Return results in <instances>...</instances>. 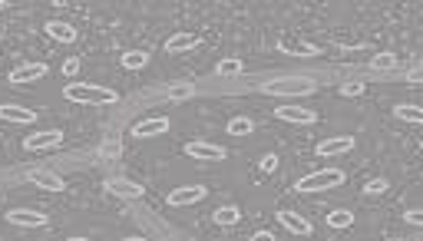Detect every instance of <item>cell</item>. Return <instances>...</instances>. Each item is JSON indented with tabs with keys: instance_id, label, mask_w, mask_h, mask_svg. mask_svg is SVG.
<instances>
[{
	"instance_id": "6da1fadb",
	"label": "cell",
	"mask_w": 423,
	"mask_h": 241,
	"mask_svg": "<svg viewBox=\"0 0 423 241\" xmlns=\"http://www.w3.org/2000/svg\"><path fill=\"white\" fill-rule=\"evenodd\" d=\"M63 96L70 103H80V106H113L116 103V89L99 86V83H66Z\"/></svg>"
},
{
	"instance_id": "7a4b0ae2",
	"label": "cell",
	"mask_w": 423,
	"mask_h": 241,
	"mask_svg": "<svg viewBox=\"0 0 423 241\" xmlns=\"http://www.w3.org/2000/svg\"><path fill=\"white\" fill-rule=\"evenodd\" d=\"M265 93L268 96H311L317 93V83L311 77H282L265 83Z\"/></svg>"
},
{
	"instance_id": "3957f363",
	"label": "cell",
	"mask_w": 423,
	"mask_h": 241,
	"mask_svg": "<svg viewBox=\"0 0 423 241\" xmlns=\"http://www.w3.org/2000/svg\"><path fill=\"white\" fill-rule=\"evenodd\" d=\"M344 185V172L341 169H317V172H311V176L298 178V185H294V192H327V188H337Z\"/></svg>"
},
{
	"instance_id": "277c9868",
	"label": "cell",
	"mask_w": 423,
	"mask_h": 241,
	"mask_svg": "<svg viewBox=\"0 0 423 241\" xmlns=\"http://www.w3.org/2000/svg\"><path fill=\"white\" fill-rule=\"evenodd\" d=\"M63 143V132L56 129H46V132H33L23 139V149L27 152H46V149H56V145Z\"/></svg>"
},
{
	"instance_id": "5b68a950",
	"label": "cell",
	"mask_w": 423,
	"mask_h": 241,
	"mask_svg": "<svg viewBox=\"0 0 423 241\" xmlns=\"http://www.w3.org/2000/svg\"><path fill=\"white\" fill-rule=\"evenodd\" d=\"M46 73H50V66L46 63H23L17 66V70H11V83L13 86H27V83H37V79H44Z\"/></svg>"
},
{
	"instance_id": "8992f818",
	"label": "cell",
	"mask_w": 423,
	"mask_h": 241,
	"mask_svg": "<svg viewBox=\"0 0 423 241\" xmlns=\"http://www.w3.org/2000/svg\"><path fill=\"white\" fill-rule=\"evenodd\" d=\"M354 136H327V139H321L317 143V155L321 159H331V155H344V152H351L354 149Z\"/></svg>"
},
{
	"instance_id": "52a82bcc",
	"label": "cell",
	"mask_w": 423,
	"mask_h": 241,
	"mask_svg": "<svg viewBox=\"0 0 423 241\" xmlns=\"http://www.w3.org/2000/svg\"><path fill=\"white\" fill-rule=\"evenodd\" d=\"M163 132H169L165 116H149V119L132 122V139H152V136H163Z\"/></svg>"
},
{
	"instance_id": "ba28073f",
	"label": "cell",
	"mask_w": 423,
	"mask_h": 241,
	"mask_svg": "<svg viewBox=\"0 0 423 241\" xmlns=\"http://www.w3.org/2000/svg\"><path fill=\"white\" fill-rule=\"evenodd\" d=\"M185 155L189 159H202V162H225V149L215 143H189L185 145Z\"/></svg>"
},
{
	"instance_id": "9c48e42d",
	"label": "cell",
	"mask_w": 423,
	"mask_h": 241,
	"mask_svg": "<svg viewBox=\"0 0 423 241\" xmlns=\"http://www.w3.org/2000/svg\"><path fill=\"white\" fill-rule=\"evenodd\" d=\"M206 192H208L206 185L172 188V192H169V205H172V209H179V205H196V202H202V198H206Z\"/></svg>"
},
{
	"instance_id": "30bf717a",
	"label": "cell",
	"mask_w": 423,
	"mask_h": 241,
	"mask_svg": "<svg viewBox=\"0 0 423 241\" xmlns=\"http://www.w3.org/2000/svg\"><path fill=\"white\" fill-rule=\"evenodd\" d=\"M274 116L282 122H294V126H311V122H317V112L304 110V106H278Z\"/></svg>"
},
{
	"instance_id": "8fae6325",
	"label": "cell",
	"mask_w": 423,
	"mask_h": 241,
	"mask_svg": "<svg viewBox=\"0 0 423 241\" xmlns=\"http://www.w3.org/2000/svg\"><path fill=\"white\" fill-rule=\"evenodd\" d=\"M27 182L37 188H46V192H63L66 182L56 172H46V169H33V172H27Z\"/></svg>"
},
{
	"instance_id": "7c38bea8",
	"label": "cell",
	"mask_w": 423,
	"mask_h": 241,
	"mask_svg": "<svg viewBox=\"0 0 423 241\" xmlns=\"http://www.w3.org/2000/svg\"><path fill=\"white\" fill-rule=\"evenodd\" d=\"M7 221H11V225H20V228H44L46 215L30 211V209H11V211H7Z\"/></svg>"
},
{
	"instance_id": "4fadbf2b",
	"label": "cell",
	"mask_w": 423,
	"mask_h": 241,
	"mask_svg": "<svg viewBox=\"0 0 423 241\" xmlns=\"http://www.w3.org/2000/svg\"><path fill=\"white\" fill-rule=\"evenodd\" d=\"M106 192H113L116 198H142V192L146 188L136 185V182H130V178H106Z\"/></svg>"
},
{
	"instance_id": "5bb4252c",
	"label": "cell",
	"mask_w": 423,
	"mask_h": 241,
	"mask_svg": "<svg viewBox=\"0 0 423 241\" xmlns=\"http://www.w3.org/2000/svg\"><path fill=\"white\" fill-rule=\"evenodd\" d=\"M198 44H202L198 33H175L165 40V53H185V50H196Z\"/></svg>"
},
{
	"instance_id": "9a60e30c",
	"label": "cell",
	"mask_w": 423,
	"mask_h": 241,
	"mask_svg": "<svg viewBox=\"0 0 423 241\" xmlns=\"http://www.w3.org/2000/svg\"><path fill=\"white\" fill-rule=\"evenodd\" d=\"M278 221H282L291 235H311V231H315V228H311V221L301 219L298 211H278Z\"/></svg>"
},
{
	"instance_id": "2e32d148",
	"label": "cell",
	"mask_w": 423,
	"mask_h": 241,
	"mask_svg": "<svg viewBox=\"0 0 423 241\" xmlns=\"http://www.w3.org/2000/svg\"><path fill=\"white\" fill-rule=\"evenodd\" d=\"M0 119L20 122V126H30V122L37 119V112H33V110H23V106H13V103H4V106H0Z\"/></svg>"
},
{
	"instance_id": "e0dca14e",
	"label": "cell",
	"mask_w": 423,
	"mask_h": 241,
	"mask_svg": "<svg viewBox=\"0 0 423 241\" xmlns=\"http://www.w3.org/2000/svg\"><path fill=\"white\" fill-rule=\"evenodd\" d=\"M44 30L50 33L53 40H60V44H73V40H76V30L70 27V23H63V20H50Z\"/></svg>"
},
{
	"instance_id": "ac0fdd59",
	"label": "cell",
	"mask_w": 423,
	"mask_h": 241,
	"mask_svg": "<svg viewBox=\"0 0 423 241\" xmlns=\"http://www.w3.org/2000/svg\"><path fill=\"white\" fill-rule=\"evenodd\" d=\"M393 116L403 122H417V126H423V110L420 106H410V103H403V106H397L393 110Z\"/></svg>"
},
{
	"instance_id": "d6986e66",
	"label": "cell",
	"mask_w": 423,
	"mask_h": 241,
	"mask_svg": "<svg viewBox=\"0 0 423 241\" xmlns=\"http://www.w3.org/2000/svg\"><path fill=\"white\" fill-rule=\"evenodd\" d=\"M99 152H103V159H106V162H116V159L122 155V139H120V136H106V143H103V149H99Z\"/></svg>"
},
{
	"instance_id": "ffe728a7",
	"label": "cell",
	"mask_w": 423,
	"mask_h": 241,
	"mask_svg": "<svg viewBox=\"0 0 423 241\" xmlns=\"http://www.w3.org/2000/svg\"><path fill=\"white\" fill-rule=\"evenodd\" d=\"M278 50H282V53H291V56H317L315 46L294 44V40H282V44H278Z\"/></svg>"
},
{
	"instance_id": "44dd1931",
	"label": "cell",
	"mask_w": 423,
	"mask_h": 241,
	"mask_svg": "<svg viewBox=\"0 0 423 241\" xmlns=\"http://www.w3.org/2000/svg\"><path fill=\"white\" fill-rule=\"evenodd\" d=\"M245 70V63H241L239 56H228V60H218V66H215V73L218 77H235V73H241Z\"/></svg>"
},
{
	"instance_id": "7402d4cb",
	"label": "cell",
	"mask_w": 423,
	"mask_h": 241,
	"mask_svg": "<svg viewBox=\"0 0 423 241\" xmlns=\"http://www.w3.org/2000/svg\"><path fill=\"white\" fill-rule=\"evenodd\" d=\"M327 225H331V228H351V225H354V215H351L348 209H334L327 215Z\"/></svg>"
},
{
	"instance_id": "603a6c76",
	"label": "cell",
	"mask_w": 423,
	"mask_h": 241,
	"mask_svg": "<svg viewBox=\"0 0 423 241\" xmlns=\"http://www.w3.org/2000/svg\"><path fill=\"white\" fill-rule=\"evenodd\" d=\"M370 70H377V73L397 70V56H393V53H377V56H370Z\"/></svg>"
},
{
	"instance_id": "cb8c5ba5",
	"label": "cell",
	"mask_w": 423,
	"mask_h": 241,
	"mask_svg": "<svg viewBox=\"0 0 423 241\" xmlns=\"http://www.w3.org/2000/svg\"><path fill=\"white\" fill-rule=\"evenodd\" d=\"M228 132H232V136H251V132H255V122H251L248 116H235V119L228 122Z\"/></svg>"
},
{
	"instance_id": "d4e9b609",
	"label": "cell",
	"mask_w": 423,
	"mask_h": 241,
	"mask_svg": "<svg viewBox=\"0 0 423 241\" xmlns=\"http://www.w3.org/2000/svg\"><path fill=\"white\" fill-rule=\"evenodd\" d=\"M146 63H149V53H142V50H130V53H122V66H126V70H142Z\"/></svg>"
},
{
	"instance_id": "484cf974",
	"label": "cell",
	"mask_w": 423,
	"mask_h": 241,
	"mask_svg": "<svg viewBox=\"0 0 423 241\" xmlns=\"http://www.w3.org/2000/svg\"><path fill=\"white\" fill-rule=\"evenodd\" d=\"M212 219H215L218 225H235V221H241V211L235 209V205H225V209H218Z\"/></svg>"
},
{
	"instance_id": "4316f807",
	"label": "cell",
	"mask_w": 423,
	"mask_h": 241,
	"mask_svg": "<svg viewBox=\"0 0 423 241\" xmlns=\"http://www.w3.org/2000/svg\"><path fill=\"white\" fill-rule=\"evenodd\" d=\"M196 96V86L192 83H175V86H169V99H189Z\"/></svg>"
},
{
	"instance_id": "83f0119b",
	"label": "cell",
	"mask_w": 423,
	"mask_h": 241,
	"mask_svg": "<svg viewBox=\"0 0 423 241\" xmlns=\"http://www.w3.org/2000/svg\"><path fill=\"white\" fill-rule=\"evenodd\" d=\"M387 178H370V182H364V195H384L387 192Z\"/></svg>"
},
{
	"instance_id": "f1b7e54d",
	"label": "cell",
	"mask_w": 423,
	"mask_h": 241,
	"mask_svg": "<svg viewBox=\"0 0 423 241\" xmlns=\"http://www.w3.org/2000/svg\"><path fill=\"white\" fill-rule=\"evenodd\" d=\"M367 89V83H360V79H348V83H341V93L344 96H360Z\"/></svg>"
},
{
	"instance_id": "f546056e",
	"label": "cell",
	"mask_w": 423,
	"mask_h": 241,
	"mask_svg": "<svg viewBox=\"0 0 423 241\" xmlns=\"http://www.w3.org/2000/svg\"><path fill=\"white\" fill-rule=\"evenodd\" d=\"M403 219L410 221V225H417V228H423V209H413V211H407Z\"/></svg>"
},
{
	"instance_id": "4dcf8cb0",
	"label": "cell",
	"mask_w": 423,
	"mask_h": 241,
	"mask_svg": "<svg viewBox=\"0 0 423 241\" xmlns=\"http://www.w3.org/2000/svg\"><path fill=\"white\" fill-rule=\"evenodd\" d=\"M261 169H265V172H274V169H278V155H261Z\"/></svg>"
},
{
	"instance_id": "1f68e13d",
	"label": "cell",
	"mask_w": 423,
	"mask_h": 241,
	"mask_svg": "<svg viewBox=\"0 0 423 241\" xmlns=\"http://www.w3.org/2000/svg\"><path fill=\"white\" fill-rule=\"evenodd\" d=\"M407 83H423V66H413V70H407Z\"/></svg>"
},
{
	"instance_id": "d6a6232c",
	"label": "cell",
	"mask_w": 423,
	"mask_h": 241,
	"mask_svg": "<svg viewBox=\"0 0 423 241\" xmlns=\"http://www.w3.org/2000/svg\"><path fill=\"white\" fill-rule=\"evenodd\" d=\"M76 70H80V60H76V56H70V60L63 63V73H66V77H73Z\"/></svg>"
},
{
	"instance_id": "836d02e7",
	"label": "cell",
	"mask_w": 423,
	"mask_h": 241,
	"mask_svg": "<svg viewBox=\"0 0 423 241\" xmlns=\"http://www.w3.org/2000/svg\"><path fill=\"white\" fill-rule=\"evenodd\" d=\"M251 241H274V235H272V231H255Z\"/></svg>"
},
{
	"instance_id": "e575fe53",
	"label": "cell",
	"mask_w": 423,
	"mask_h": 241,
	"mask_svg": "<svg viewBox=\"0 0 423 241\" xmlns=\"http://www.w3.org/2000/svg\"><path fill=\"white\" fill-rule=\"evenodd\" d=\"M126 241H149V238H126Z\"/></svg>"
},
{
	"instance_id": "d590c367",
	"label": "cell",
	"mask_w": 423,
	"mask_h": 241,
	"mask_svg": "<svg viewBox=\"0 0 423 241\" xmlns=\"http://www.w3.org/2000/svg\"><path fill=\"white\" fill-rule=\"evenodd\" d=\"M66 241H87V238H66Z\"/></svg>"
},
{
	"instance_id": "8d00e7d4",
	"label": "cell",
	"mask_w": 423,
	"mask_h": 241,
	"mask_svg": "<svg viewBox=\"0 0 423 241\" xmlns=\"http://www.w3.org/2000/svg\"><path fill=\"white\" fill-rule=\"evenodd\" d=\"M4 7H7V4H4V0H0V11H4Z\"/></svg>"
},
{
	"instance_id": "74e56055",
	"label": "cell",
	"mask_w": 423,
	"mask_h": 241,
	"mask_svg": "<svg viewBox=\"0 0 423 241\" xmlns=\"http://www.w3.org/2000/svg\"><path fill=\"white\" fill-rule=\"evenodd\" d=\"M420 145H423V143H420Z\"/></svg>"
}]
</instances>
